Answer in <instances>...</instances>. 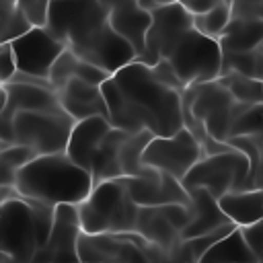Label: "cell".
<instances>
[{
    "label": "cell",
    "mask_w": 263,
    "mask_h": 263,
    "mask_svg": "<svg viewBox=\"0 0 263 263\" xmlns=\"http://www.w3.org/2000/svg\"><path fill=\"white\" fill-rule=\"evenodd\" d=\"M10 49L18 72L37 78H47L53 62L66 49V45L58 37H53L45 27H31L27 33L10 41Z\"/></svg>",
    "instance_id": "13"
},
{
    "label": "cell",
    "mask_w": 263,
    "mask_h": 263,
    "mask_svg": "<svg viewBox=\"0 0 263 263\" xmlns=\"http://www.w3.org/2000/svg\"><path fill=\"white\" fill-rule=\"evenodd\" d=\"M179 2H183L193 14H197V12H203V10H208L210 6H214V4H218V2H234V0H179Z\"/></svg>",
    "instance_id": "38"
},
{
    "label": "cell",
    "mask_w": 263,
    "mask_h": 263,
    "mask_svg": "<svg viewBox=\"0 0 263 263\" xmlns=\"http://www.w3.org/2000/svg\"><path fill=\"white\" fill-rule=\"evenodd\" d=\"M136 232L146 238L150 245L158 247L166 253V257L175 251V247L181 242L179 230L166 220L160 205H140L138 210V222Z\"/></svg>",
    "instance_id": "21"
},
{
    "label": "cell",
    "mask_w": 263,
    "mask_h": 263,
    "mask_svg": "<svg viewBox=\"0 0 263 263\" xmlns=\"http://www.w3.org/2000/svg\"><path fill=\"white\" fill-rule=\"evenodd\" d=\"M2 107H4V101H0V127H2Z\"/></svg>",
    "instance_id": "45"
},
{
    "label": "cell",
    "mask_w": 263,
    "mask_h": 263,
    "mask_svg": "<svg viewBox=\"0 0 263 263\" xmlns=\"http://www.w3.org/2000/svg\"><path fill=\"white\" fill-rule=\"evenodd\" d=\"M31 27H45L47 21V10H49V0H14Z\"/></svg>",
    "instance_id": "32"
},
{
    "label": "cell",
    "mask_w": 263,
    "mask_h": 263,
    "mask_svg": "<svg viewBox=\"0 0 263 263\" xmlns=\"http://www.w3.org/2000/svg\"><path fill=\"white\" fill-rule=\"evenodd\" d=\"M242 234H245L249 247L255 251V255H257V257L263 255V218L257 220L255 224L242 228Z\"/></svg>",
    "instance_id": "37"
},
{
    "label": "cell",
    "mask_w": 263,
    "mask_h": 263,
    "mask_svg": "<svg viewBox=\"0 0 263 263\" xmlns=\"http://www.w3.org/2000/svg\"><path fill=\"white\" fill-rule=\"evenodd\" d=\"M201 259L214 263H257V255L249 247L242 228L238 226L226 236H222L216 245H212Z\"/></svg>",
    "instance_id": "25"
},
{
    "label": "cell",
    "mask_w": 263,
    "mask_h": 263,
    "mask_svg": "<svg viewBox=\"0 0 263 263\" xmlns=\"http://www.w3.org/2000/svg\"><path fill=\"white\" fill-rule=\"evenodd\" d=\"M113 125L109 123L107 117H88V119H80L74 123L68 144H66V154L72 162H76L78 166L90 171V162L103 142V138L107 136V132Z\"/></svg>",
    "instance_id": "18"
},
{
    "label": "cell",
    "mask_w": 263,
    "mask_h": 263,
    "mask_svg": "<svg viewBox=\"0 0 263 263\" xmlns=\"http://www.w3.org/2000/svg\"><path fill=\"white\" fill-rule=\"evenodd\" d=\"M222 86L228 88V92L234 97V101L245 105H259L263 103V82L251 76H245L240 72L226 70L216 78Z\"/></svg>",
    "instance_id": "26"
},
{
    "label": "cell",
    "mask_w": 263,
    "mask_h": 263,
    "mask_svg": "<svg viewBox=\"0 0 263 263\" xmlns=\"http://www.w3.org/2000/svg\"><path fill=\"white\" fill-rule=\"evenodd\" d=\"M37 154L21 144H10L0 150V187L2 189H14V177L21 166L31 162Z\"/></svg>",
    "instance_id": "27"
},
{
    "label": "cell",
    "mask_w": 263,
    "mask_h": 263,
    "mask_svg": "<svg viewBox=\"0 0 263 263\" xmlns=\"http://www.w3.org/2000/svg\"><path fill=\"white\" fill-rule=\"evenodd\" d=\"M247 134H263V103L249 105L234 119V123L230 127V138H234V136H247Z\"/></svg>",
    "instance_id": "31"
},
{
    "label": "cell",
    "mask_w": 263,
    "mask_h": 263,
    "mask_svg": "<svg viewBox=\"0 0 263 263\" xmlns=\"http://www.w3.org/2000/svg\"><path fill=\"white\" fill-rule=\"evenodd\" d=\"M0 101H4V82H0Z\"/></svg>",
    "instance_id": "44"
},
{
    "label": "cell",
    "mask_w": 263,
    "mask_h": 263,
    "mask_svg": "<svg viewBox=\"0 0 263 263\" xmlns=\"http://www.w3.org/2000/svg\"><path fill=\"white\" fill-rule=\"evenodd\" d=\"M249 187H263V150H261V156L257 160V166H255V171L251 175Z\"/></svg>",
    "instance_id": "39"
},
{
    "label": "cell",
    "mask_w": 263,
    "mask_h": 263,
    "mask_svg": "<svg viewBox=\"0 0 263 263\" xmlns=\"http://www.w3.org/2000/svg\"><path fill=\"white\" fill-rule=\"evenodd\" d=\"M53 226V208L25 199L10 189L0 212V245L2 253L18 263H31L39 247L47 240Z\"/></svg>",
    "instance_id": "3"
},
{
    "label": "cell",
    "mask_w": 263,
    "mask_h": 263,
    "mask_svg": "<svg viewBox=\"0 0 263 263\" xmlns=\"http://www.w3.org/2000/svg\"><path fill=\"white\" fill-rule=\"evenodd\" d=\"M0 253H2V245H0Z\"/></svg>",
    "instance_id": "49"
},
{
    "label": "cell",
    "mask_w": 263,
    "mask_h": 263,
    "mask_svg": "<svg viewBox=\"0 0 263 263\" xmlns=\"http://www.w3.org/2000/svg\"><path fill=\"white\" fill-rule=\"evenodd\" d=\"M171 2H175V0H138V4H140L142 8H146L148 12H150V10H154V8H158V6L171 4Z\"/></svg>",
    "instance_id": "40"
},
{
    "label": "cell",
    "mask_w": 263,
    "mask_h": 263,
    "mask_svg": "<svg viewBox=\"0 0 263 263\" xmlns=\"http://www.w3.org/2000/svg\"><path fill=\"white\" fill-rule=\"evenodd\" d=\"M232 16V4L230 2H218L210 6L203 12L193 14V27L201 31L203 35H210L214 39H220V35L226 31Z\"/></svg>",
    "instance_id": "28"
},
{
    "label": "cell",
    "mask_w": 263,
    "mask_h": 263,
    "mask_svg": "<svg viewBox=\"0 0 263 263\" xmlns=\"http://www.w3.org/2000/svg\"><path fill=\"white\" fill-rule=\"evenodd\" d=\"M107 119L125 132L148 129L152 136H173L185 127L183 92L160 82L144 62H129L101 84Z\"/></svg>",
    "instance_id": "1"
},
{
    "label": "cell",
    "mask_w": 263,
    "mask_h": 263,
    "mask_svg": "<svg viewBox=\"0 0 263 263\" xmlns=\"http://www.w3.org/2000/svg\"><path fill=\"white\" fill-rule=\"evenodd\" d=\"M193 263H214V261H203V259H199V261H193Z\"/></svg>",
    "instance_id": "46"
},
{
    "label": "cell",
    "mask_w": 263,
    "mask_h": 263,
    "mask_svg": "<svg viewBox=\"0 0 263 263\" xmlns=\"http://www.w3.org/2000/svg\"><path fill=\"white\" fill-rule=\"evenodd\" d=\"M160 208H162V214L166 216V220L179 230V234L193 218V210H191L189 203H166V205H160Z\"/></svg>",
    "instance_id": "33"
},
{
    "label": "cell",
    "mask_w": 263,
    "mask_h": 263,
    "mask_svg": "<svg viewBox=\"0 0 263 263\" xmlns=\"http://www.w3.org/2000/svg\"><path fill=\"white\" fill-rule=\"evenodd\" d=\"M257 263H263V255H259V257H257Z\"/></svg>",
    "instance_id": "48"
},
{
    "label": "cell",
    "mask_w": 263,
    "mask_h": 263,
    "mask_svg": "<svg viewBox=\"0 0 263 263\" xmlns=\"http://www.w3.org/2000/svg\"><path fill=\"white\" fill-rule=\"evenodd\" d=\"M107 8H111V6H115V4H119V2H125V0H101Z\"/></svg>",
    "instance_id": "43"
},
{
    "label": "cell",
    "mask_w": 263,
    "mask_h": 263,
    "mask_svg": "<svg viewBox=\"0 0 263 263\" xmlns=\"http://www.w3.org/2000/svg\"><path fill=\"white\" fill-rule=\"evenodd\" d=\"M82 232L78 205L60 203L53 208V226L31 263H80L78 236Z\"/></svg>",
    "instance_id": "12"
},
{
    "label": "cell",
    "mask_w": 263,
    "mask_h": 263,
    "mask_svg": "<svg viewBox=\"0 0 263 263\" xmlns=\"http://www.w3.org/2000/svg\"><path fill=\"white\" fill-rule=\"evenodd\" d=\"M249 105L234 101L226 86L218 80L187 86L183 90V119L195 121L216 142H228L234 119Z\"/></svg>",
    "instance_id": "6"
},
{
    "label": "cell",
    "mask_w": 263,
    "mask_h": 263,
    "mask_svg": "<svg viewBox=\"0 0 263 263\" xmlns=\"http://www.w3.org/2000/svg\"><path fill=\"white\" fill-rule=\"evenodd\" d=\"M0 29H2V27H0ZM0 43H2V41H0Z\"/></svg>",
    "instance_id": "50"
},
{
    "label": "cell",
    "mask_w": 263,
    "mask_h": 263,
    "mask_svg": "<svg viewBox=\"0 0 263 263\" xmlns=\"http://www.w3.org/2000/svg\"><path fill=\"white\" fill-rule=\"evenodd\" d=\"M249 175H251L249 158L240 150L230 146L214 154H203L183 177L181 183L187 191L201 187L218 199L224 193L249 189Z\"/></svg>",
    "instance_id": "8"
},
{
    "label": "cell",
    "mask_w": 263,
    "mask_h": 263,
    "mask_svg": "<svg viewBox=\"0 0 263 263\" xmlns=\"http://www.w3.org/2000/svg\"><path fill=\"white\" fill-rule=\"evenodd\" d=\"M218 43L222 51H249L263 45V18L230 16V23Z\"/></svg>",
    "instance_id": "24"
},
{
    "label": "cell",
    "mask_w": 263,
    "mask_h": 263,
    "mask_svg": "<svg viewBox=\"0 0 263 263\" xmlns=\"http://www.w3.org/2000/svg\"><path fill=\"white\" fill-rule=\"evenodd\" d=\"M72 51L80 60L95 64L109 74H115L117 70H121L123 66H127L138 58L136 49L119 33H115L111 25H105L101 31H97L92 37H88Z\"/></svg>",
    "instance_id": "14"
},
{
    "label": "cell",
    "mask_w": 263,
    "mask_h": 263,
    "mask_svg": "<svg viewBox=\"0 0 263 263\" xmlns=\"http://www.w3.org/2000/svg\"><path fill=\"white\" fill-rule=\"evenodd\" d=\"M162 60L171 64L185 88L212 82L222 74V47L218 39L203 35L195 27L183 33Z\"/></svg>",
    "instance_id": "7"
},
{
    "label": "cell",
    "mask_w": 263,
    "mask_h": 263,
    "mask_svg": "<svg viewBox=\"0 0 263 263\" xmlns=\"http://www.w3.org/2000/svg\"><path fill=\"white\" fill-rule=\"evenodd\" d=\"M2 8H4V0H0V14H2Z\"/></svg>",
    "instance_id": "47"
},
{
    "label": "cell",
    "mask_w": 263,
    "mask_h": 263,
    "mask_svg": "<svg viewBox=\"0 0 263 263\" xmlns=\"http://www.w3.org/2000/svg\"><path fill=\"white\" fill-rule=\"evenodd\" d=\"M92 177L86 168L68 158L66 152L39 154L18 168L14 177V191L45 205L74 203L78 205L92 189Z\"/></svg>",
    "instance_id": "2"
},
{
    "label": "cell",
    "mask_w": 263,
    "mask_h": 263,
    "mask_svg": "<svg viewBox=\"0 0 263 263\" xmlns=\"http://www.w3.org/2000/svg\"><path fill=\"white\" fill-rule=\"evenodd\" d=\"M222 212L238 228H247L263 218V187H249L218 197Z\"/></svg>",
    "instance_id": "22"
},
{
    "label": "cell",
    "mask_w": 263,
    "mask_h": 263,
    "mask_svg": "<svg viewBox=\"0 0 263 263\" xmlns=\"http://www.w3.org/2000/svg\"><path fill=\"white\" fill-rule=\"evenodd\" d=\"M62 109L58 92L47 84L35 82H4V107H2V127H8L10 119L18 111H51Z\"/></svg>",
    "instance_id": "16"
},
{
    "label": "cell",
    "mask_w": 263,
    "mask_h": 263,
    "mask_svg": "<svg viewBox=\"0 0 263 263\" xmlns=\"http://www.w3.org/2000/svg\"><path fill=\"white\" fill-rule=\"evenodd\" d=\"M74 123H76L74 117H70L64 109L18 111L12 115L8 127L0 132V142H2V148L10 144L27 146L37 156L55 154L66 150Z\"/></svg>",
    "instance_id": "5"
},
{
    "label": "cell",
    "mask_w": 263,
    "mask_h": 263,
    "mask_svg": "<svg viewBox=\"0 0 263 263\" xmlns=\"http://www.w3.org/2000/svg\"><path fill=\"white\" fill-rule=\"evenodd\" d=\"M189 197H191L189 205L193 210V218L181 230V238H195V236H201V234H208V232H214L222 226L232 224L230 218L222 212L218 199L210 191L197 187V189L189 191Z\"/></svg>",
    "instance_id": "20"
},
{
    "label": "cell",
    "mask_w": 263,
    "mask_h": 263,
    "mask_svg": "<svg viewBox=\"0 0 263 263\" xmlns=\"http://www.w3.org/2000/svg\"><path fill=\"white\" fill-rule=\"evenodd\" d=\"M0 41L2 43H10L16 37H21L23 33H27L31 29V23L27 21V16L23 14V10L18 8V4L14 0H4V8L0 14Z\"/></svg>",
    "instance_id": "29"
},
{
    "label": "cell",
    "mask_w": 263,
    "mask_h": 263,
    "mask_svg": "<svg viewBox=\"0 0 263 263\" xmlns=\"http://www.w3.org/2000/svg\"><path fill=\"white\" fill-rule=\"evenodd\" d=\"M152 68V72L156 74V78L160 80V82H164V84H168L171 88H175V90H179V92H183L185 90V86L181 84V80H179V76L175 74V70L171 68V64L166 62V60H158L154 66H150Z\"/></svg>",
    "instance_id": "35"
},
{
    "label": "cell",
    "mask_w": 263,
    "mask_h": 263,
    "mask_svg": "<svg viewBox=\"0 0 263 263\" xmlns=\"http://www.w3.org/2000/svg\"><path fill=\"white\" fill-rule=\"evenodd\" d=\"M109 25V8L101 0H49L45 29L68 49L78 47Z\"/></svg>",
    "instance_id": "9"
},
{
    "label": "cell",
    "mask_w": 263,
    "mask_h": 263,
    "mask_svg": "<svg viewBox=\"0 0 263 263\" xmlns=\"http://www.w3.org/2000/svg\"><path fill=\"white\" fill-rule=\"evenodd\" d=\"M150 16L152 21L146 33L144 51L138 58V62H144L146 66H154L158 60H162L171 45L183 33L193 29V12L179 0L150 10Z\"/></svg>",
    "instance_id": "11"
},
{
    "label": "cell",
    "mask_w": 263,
    "mask_h": 263,
    "mask_svg": "<svg viewBox=\"0 0 263 263\" xmlns=\"http://www.w3.org/2000/svg\"><path fill=\"white\" fill-rule=\"evenodd\" d=\"M150 12L138 4V0H125L109 8V25L115 33H119L140 58L146 43V33L150 27ZM136 58V60H138Z\"/></svg>",
    "instance_id": "19"
},
{
    "label": "cell",
    "mask_w": 263,
    "mask_h": 263,
    "mask_svg": "<svg viewBox=\"0 0 263 263\" xmlns=\"http://www.w3.org/2000/svg\"><path fill=\"white\" fill-rule=\"evenodd\" d=\"M62 109L74 117V121L88 117H107V103L101 86L84 82L80 78H70L62 88L55 90Z\"/></svg>",
    "instance_id": "17"
},
{
    "label": "cell",
    "mask_w": 263,
    "mask_h": 263,
    "mask_svg": "<svg viewBox=\"0 0 263 263\" xmlns=\"http://www.w3.org/2000/svg\"><path fill=\"white\" fill-rule=\"evenodd\" d=\"M140 205L132 199L125 179L95 183L90 193L78 203L82 232L88 234H125L136 232Z\"/></svg>",
    "instance_id": "4"
},
{
    "label": "cell",
    "mask_w": 263,
    "mask_h": 263,
    "mask_svg": "<svg viewBox=\"0 0 263 263\" xmlns=\"http://www.w3.org/2000/svg\"><path fill=\"white\" fill-rule=\"evenodd\" d=\"M109 76H111L109 72H105L103 68L95 66V64H90L86 60H78V64H76V76L74 78H80L84 82H90V84L101 86Z\"/></svg>",
    "instance_id": "34"
},
{
    "label": "cell",
    "mask_w": 263,
    "mask_h": 263,
    "mask_svg": "<svg viewBox=\"0 0 263 263\" xmlns=\"http://www.w3.org/2000/svg\"><path fill=\"white\" fill-rule=\"evenodd\" d=\"M0 263H18L14 257H10V255H6V253H0Z\"/></svg>",
    "instance_id": "41"
},
{
    "label": "cell",
    "mask_w": 263,
    "mask_h": 263,
    "mask_svg": "<svg viewBox=\"0 0 263 263\" xmlns=\"http://www.w3.org/2000/svg\"><path fill=\"white\" fill-rule=\"evenodd\" d=\"M78 55L72 51V49H64L60 55H58V60L53 62V66H51V70H49V84L53 86V90H58V88H62L70 78H74L76 76V64H78Z\"/></svg>",
    "instance_id": "30"
},
{
    "label": "cell",
    "mask_w": 263,
    "mask_h": 263,
    "mask_svg": "<svg viewBox=\"0 0 263 263\" xmlns=\"http://www.w3.org/2000/svg\"><path fill=\"white\" fill-rule=\"evenodd\" d=\"M201 156L203 148L197 138L187 127H181L173 136H152L144 148L142 162L183 181V177Z\"/></svg>",
    "instance_id": "10"
},
{
    "label": "cell",
    "mask_w": 263,
    "mask_h": 263,
    "mask_svg": "<svg viewBox=\"0 0 263 263\" xmlns=\"http://www.w3.org/2000/svg\"><path fill=\"white\" fill-rule=\"evenodd\" d=\"M14 72H16V64L10 43H0V82H8Z\"/></svg>",
    "instance_id": "36"
},
{
    "label": "cell",
    "mask_w": 263,
    "mask_h": 263,
    "mask_svg": "<svg viewBox=\"0 0 263 263\" xmlns=\"http://www.w3.org/2000/svg\"><path fill=\"white\" fill-rule=\"evenodd\" d=\"M8 193H10V189H0V212H2V205H4V201L8 197Z\"/></svg>",
    "instance_id": "42"
},
{
    "label": "cell",
    "mask_w": 263,
    "mask_h": 263,
    "mask_svg": "<svg viewBox=\"0 0 263 263\" xmlns=\"http://www.w3.org/2000/svg\"><path fill=\"white\" fill-rule=\"evenodd\" d=\"M127 132L125 129H117L111 127L107 132V136L103 138L92 162H90V177L92 183H101V181H111V179H121L123 171H121V144L125 140Z\"/></svg>",
    "instance_id": "23"
},
{
    "label": "cell",
    "mask_w": 263,
    "mask_h": 263,
    "mask_svg": "<svg viewBox=\"0 0 263 263\" xmlns=\"http://www.w3.org/2000/svg\"><path fill=\"white\" fill-rule=\"evenodd\" d=\"M132 199L138 205H166V203H191L189 191L183 183L162 171L148 168L142 177H123Z\"/></svg>",
    "instance_id": "15"
}]
</instances>
